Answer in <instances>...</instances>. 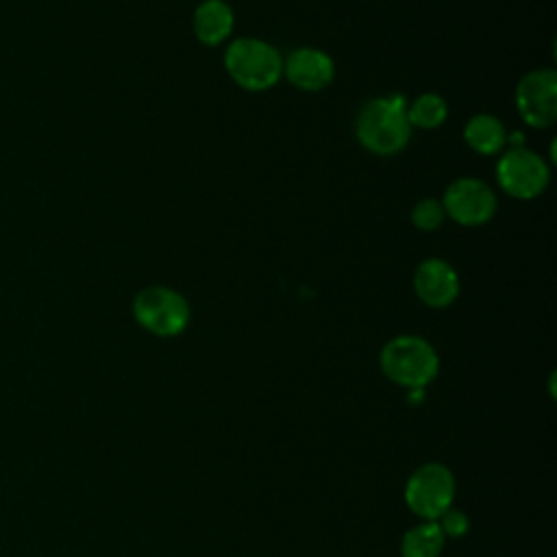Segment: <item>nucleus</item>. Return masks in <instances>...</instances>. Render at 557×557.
<instances>
[{
	"mask_svg": "<svg viewBox=\"0 0 557 557\" xmlns=\"http://www.w3.org/2000/svg\"><path fill=\"white\" fill-rule=\"evenodd\" d=\"M359 144L381 157L400 152L411 137V124L407 117V102L403 96L374 98L357 115Z\"/></svg>",
	"mask_w": 557,
	"mask_h": 557,
	"instance_id": "f257e3e1",
	"label": "nucleus"
},
{
	"mask_svg": "<svg viewBox=\"0 0 557 557\" xmlns=\"http://www.w3.org/2000/svg\"><path fill=\"white\" fill-rule=\"evenodd\" d=\"M383 374L407 389H424L440 370L435 348L418 335H398L389 339L379 357Z\"/></svg>",
	"mask_w": 557,
	"mask_h": 557,
	"instance_id": "f03ea898",
	"label": "nucleus"
},
{
	"mask_svg": "<svg viewBox=\"0 0 557 557\" xmlns=\"http://www.w3.org/2000/svg\"><path fill=\"white\" fill-rule=\"evenodd\" d=\"M228 76L248 91H263L276 85L283 74V57L268 41L244 37L235 39L224 52Z\"/></svg>",
	"mask_w": 557,
	"mask_h": 557,
	"instance_id": "7ed1b4c3",
	"label": "nucleus"
},
{
	"mask_svg": "<svg viewBox=\"0 0 557 557\" xmlns=\"http://www.w3.org/2000/svg\"><path fill=\"white\" fill-rule=\"evenodd\" d=\"M133 315L148 333L174 337L185 331L191 313L183 294L165 285H150L135 296Z\"/></svg>",
	"mask_w": 557,
	"mask_h": 557,
	"instance_id": "20e7f679",
	"label": "nucleus"
},
{
	"mask_svg": "<svg viewBox=\"0 0 557 557\" xmlns=\"http://www.w3.org/2000/svg\"><path fill=\"white\" fill-rule=\"evenodd\" d=\"M455 500V476L453 472L437 461L424 463L411 472L405 485L407 507L424 518L437 520Z\"/></svg>",
	"mask_w": 557,
	"mask_h": 557,
	"instance_id": "39448f33",
	"label": "nucleus"
},
{
	"mask_svg": "<svg viewBox=\"0 0 557 557\" xmlns=\"http://www.w3.org/2000/svg\"><path fill=\"white\" fill-rule=\"evenodd\" d=\"M496 178L509 196L529 200L544 191L550 178V170L537 152L513 146L500 157L496 165Z\"/></svg>",
	"mask_w": 557,
	"mask_h": 557,
	"instance_id": "423d86ee",
	"label": "nucleus"
},
{
	"mask_svg": "<svg viewBox=\"0 0 557 557\" xmlns=\"http://www.w3.org/2000/svg\"><path fill=\"white\" fill-rule=\"evenodd\" d=\"M520 117L535 128H548L557 120V72L533 70L516 87Z\"/></svg>",
	"mask_w": 557,
	"mask_h": 557,
	"instance_id": "0eeeda50",
	"label": "nucleus"
},
{
	"mask_svg": "<svg viewBox=\"0 0 557 557\" xmlns=\"http://www.w3.org/2000/svg\"><path fill=\"white\" fill-rule=\"evenodd\" d=\"M442 207L457 224L479 226L492 220L496 211V196L479 178H457L446 187Z\"/></svg>",
	"mask_w": 557,
	"mask_h": 557,
	"instance_id": "6e6552de",
	"label": "nucleus"
},
{
	"mask_svg": "<svg viewBox=\"0 0 557 557\" xmlns=\"http://www.w3.org/2000/svg\"><path fill=\"white\" fill-rule=\"evenodd\" d=\"M413 289L426 307L444 309L453 305L459 294V276L444 259H426L413 274Z\"/></svg>",
	"mask_w": 557,
	"mask_h": 557,
	"instance_id": "1a4fd4ad",
	"label": "nucleus"
},
{
	"mask_svg": "<svg viewBox=\"0 0 557 557\" xmlns=\"http://www.w3.org/2000/svg\"><path fill=\"white\" fill-rule=\"evenodd\" d=\"M283 72L292 85L302 91L324 89L333 76V59L318 48H298L283 61Z\"/></svg>",
	"mask_w": 557,
	"mask_h": 557,
	"instance_id": "9d476101",
	"label": "nucleus"
},
{
	"mask_svg": "<svg viewBox=\"0 0 557 557\" xmlns=\"http://www.w3.org/2000/svg\"><path fill=\"white\" fill-rule=\"evenodd\" d=\"M235 24L233 9L224 0H205L194 11V33L207 46L222 44Z\"/></svg>",
	"mask_w": 557,
	"mask_h": 557,
	"instance_id": "9b49d317",
	"label": "nucleus"
},
{
	"mask_svg": "<svg viewBox=\"0 0 557 557\" xmlns=\"http://www.w3.org/2000/svg\"><path fill=\"white\" fill-rule=\"evenodd\" d=\"M463 139L479 154H496L507 144V133L498 117L490 113H479L468 120L463 128Z\"/></svg>",
	"mask_w": 557,
	"mask_h": 557,
	"instance_id": "f8f14e48",
	"label": "nucleus"
},
{
	"mask_svg": "<svg viewBox=\"0 0 557 557\" xmlns=\"http://www.w3.org/2000/svg\"><path fill=\"white\" fill-rule=\"evenodd\" d=\"M444 533L435 520L411 527L400 540L403 557H440L444 550Z\"/></svg>",
	"mask_w": 557,
	"mask_h": 557,
	"instance_id": "ddd939ff",
	"label": "nucleus"
},
{
	"mask_svg": "<svg viewBox=\"0 0 557 557\" xmlns=\"http://www.w3.org/2000/svg\"><path fill=\"white\" fill-rule=\"evenodd\" d=\"M448 115V107L444 102L442 96L426 91L422 96H418L409 107H407V117L411 126H420V128H437Z\"/></svg>",
	"mask_w": 557,
	"mask_h": 557,
	"instance_id": "4468645a",
	"label": "nucleus"
},
{
	"mask_svg": "<svg viewBox=\"0 0 557 557\" xmlns=\"http://www.w3.org/2000/svg\"><path fill=\"white\" fill-rule=\"evenodd\" d=\"M444 218H446V213H444L442 202L433 200V198H424V200H420L411 209V222L420 231H435V228H440Z\"/></svg>",
	"mask_w": 557,
	"mask_h": 557,
	"instance_id": "2eb2a0df",
	"label": "nucleus"
},
{
	"mask_svg": "<svg viewBox=\"0 0 557 557\" xmlns=\"http://www.w3.org/2000/svg\"><path fill=\"white\" fill-rule=\"evenodd\" d=\"M444 533V537H463L470 529V520L463 511L448 507L437 520H435Z\"/></svg>",
	"mask_w": 557,
	"mask_h": 557,
	"instance_id": "dca6fc26",
	"label": "nucleus"
}]
</instances>
